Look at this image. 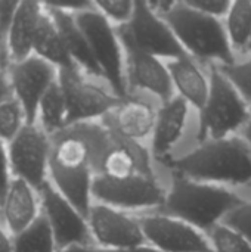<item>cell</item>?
Returning <instances> with one entry per match:
<instances>
[{"label": "cell", "mask_w": 251, "mask_h": 252, "mask_svg": "<svg viewBox=\"0 0 251 252\" xmlns=\"http://www.w3.org/2000/svg\"><path fill=\"white\" fill-rule=\"evenodd\" d=\"M58 80L67 102V127L102 121L121 102L102 80L89 77L77 66L59 69Z\"/></svg>", "instance_id": "cell-8"}, {"label": "cell", "mask_w": 251, "mask_h": 252, "mask_svg": "<svg viewBox=\"0 0 251 252\" xmlns=\"http://www.w3.org/2000/svg\"><path fill=\"white\" fill-rule=\"evenodd\" d=\"M186 3L194 9H197L198 12L222 21L228 15L232 4V1L228 0H186Z\"/></svg>", "instance_id": "cell-31"}, {"label": "cell", "mask_w": 251, "mask_h": 252, "mask_svg": "<svg viewBox=\"0 0 251 252\" xmlns=\"http://www.w3.org/2000/svg\"><path fill=\"white\" fill-rule=\"evenodd\" d=\"M126 58V81L129 94H143L158 103L175 96L170 74L164 61L151 56L121 38Z\"/></svg>", "instance_id": "cell-16"}, {"label": "cell", "mask_w": 251, "mask_h": 252, "mask_svg": "<svg viewBox=\"0 0 251 252\" xmlns=\"http://www.w3.org/2000/svg\"><path fill=\"white\" fill-rule=\"evenodd\" d=\"M9 65H10V61H9V55H7V44H6L4 37L0 32V68L7 71Z\"/></svg>", "instance_id": "cell-35"}, {"label": "cell", "mask_w": 251, "mask_h": 252, "mask_svg": "<svg viewBox=\"0 0 251 252\" xmlns=\"http://www.w3.org/2000/svg\"><path fill=\"white\" fill-rule=\"evenodd\" d=\"M7 75L13 97L22 106L27 123L36 124L40 100L49 87L58 81L59 69L47 61L31 55L21 62L10 63Z\"/></svg>", "instance_id": "cell-15"}, {"label": "cell", "mask_w": 251, "mask_h": 252, "mask_svg": "<svg viewBox=\"0 0 251 252\" xmlns=\"http://www.w3.org/2000/svg\"><path fill=\"white\" fill-rule=\"evenodd\" d=\"M37 124L52 137L67 127V102L59 80L55 81L40 100Z\"/></svg>", "instance_id": "cell-24"}, {"label": "cell", "mask_w": 251, "mask_h": 252, "mask_svg": "<svg viewBox=\"0 0 251 252\" xmlns=\"http://www.w3.org/2000/svg\"><path fill=\"white\" fill-rule=\"evenodd\" d=\"M166 176H180L204 183L251 190V149L237 134L195 143L158 165Z\"/></svg>", "instance_id": "cell-2"}, {"label": "cell", "mask_w": 251, "mask_h": 252, "mask_svg": "<svg viewBox=\"0 0 251 252\" xmlns=\"http://www.w3.org/2000/svg\"><path fill=\"white\" fill-rule=\"evenodd\" d=\"M160 103L143 94H129L120 105L102 120L118 137L148 146L157 120Z\"/></svg>", "instance_id": "cell-17"}, {"label": "cell", "mask_w": 251, "mask_h": 252, "mask_svg": "<svg viewBox=\"0 0 251 252\" xmlns=\"http://www.w3.org/2000/svg\"><path fill=\"white\" fill-rule=\"evenodd\" d=\"M27 124L25 112L15 97L0 103V140L10 143Z\"/></svg>", "instance_id": "cell-26"}, {"label": "cell", "mask_w": 251, "mask_h": 252, "mask_svg": "<svg viewBox=\"0 0 251 252\" xmlns=\"http://www.w3.org/2000/svg\"><path fill=\"white\" fill-rule=\"evenodd\" d=\"M225 31L229 44L238 58H246L249 55L251 41V1L237 0L232 1L228 15L223 19Z\"/></svg>", "instance_id": "cell-23"}, {"label": "cell", "mask_w": 251, "mask_h": 252, "mask_svg": "<svg viewBox=\"0 0 251 252\" xmlns=\"http://www.w3.org/2000/svg\"><path fill=\"white\" fill-rule=\"evenodd\" d=\"M98 252H160L158 250L152 248L148 244L139 245V247H132V248H123V250H98Z\"/></svg>", "instance_id": "cell-36"}, {"label": "cell", "mask_w": 251, "mask_h": 252, "mask_svg": "<svg viewBox=\"0 0 251 252\" xmlns=\"http://www.w3.org/2000/svg\"><path fill=\"white\" fill-rule=\"evenodd\" d=\"M138 217L146 244L160 252H212L206 233L173 216L149 211Z\"/></svg>", "instance_id": "cell-13"}, {"label": "cell", "mask_w": 251, "mask_h": 252, "mask_svg": "<svg viewBox=\"0 0 251 252\" xmlns=\"http://www.w3.org/2000/svg\"><path fill=\"white\" fill-rule=\"evenodd\" d=\"M10 97H13V93H12L7 71L0 68V103H3L4 100H7Z\"/></svg>", "instance_id": "cell-34"}, {"label": "cell", "mask_w": 251, "mask_h": 252, "mask_svg": "<svg viewBox=\"0 0 251 252\" xmlns=\"http://www.w3.org/2000/svg\"><path fill=\"white\" fill-rule=\"evenodd\" d=\"M195 118L197 111L176 94L160 103L155 127L148 143L157 165H161L194 143Z\"/></svg>", "instance_id": "cell-9"}, {"label": "cell", "mask_w": 251, "mask_h": 252, "mask_svg": "<svg viewBox=\"0 0 251 252\" xmlns=\"http://www.w3.org/2000/svg\"><path fill=\"white\" fill-rule=\"evenodd\" d=\"M58 252H98V248L93 245H72V247L59 250Z\"/></svg>", "instance_id": "cell-37"}, {"label": "cell", "mask_w": 251, "mask_h": 252, "mask_svg": "<svg viewBox=\"0 0 251 252\" xmlns=\"http://www.w3.org/2000/svg\"><path fill=\"white\" fill-rule=\"evenodd\" d=\"M38 193L41 199V214L50 226L58 251L72 245H93L86 216H83L49 180L38 189Z\"/></svg>", "instance_id": "cell-14"}, {"label": "cell", "mask_w": 251, "mask_h": 252, "mask_svg": "<svg viewBox=\"0 0 251 252\" xmlns=\"http://www.w3.org/2000/svg\"><path fill=\"white\" fill-rule=\"evenodd\" d=\"M52 137L36 123L27 124L7 143L12 177H19L40 189L49 180Z\"/></svg>", "instance_id": "cell-11"}, {"label": "cell", "mask_w": 251, "mask_h": 252, "mask_svg": "<svg viewBox=\"0 0 251 252\" xmlns=\"http://www.w3.org/2000/svg\"><path fill=\"white\" fill-rule=\"evenodd\" d=\"M13 252H58L53 233L43 214L30 227L13 236Z\"/></svg>", "instance_id": "cell-25"}, {"label": "cell", "mask_w": 251, "mask_h": 252, "mask_svg": "<svg viewBox=\"0 0 251 252\" xmlns=\"http://www.w3.org/2000/svg\"><path fill=\"white\" fill-rule=\"evenodd\" d=\"M209 75L210 93L204 106L197 111L192 145L209 139L237 136L250 117L251 106L223 75L220 68L210 66Z\"/></svg>", "instance_id": "cell-5"}, {"label": "cell", "mask_w": 251, "mask_h": 252, "mask_svg": "<svg viewBox=\"0 0 251 252\" xmlns=\"http://www.w3.org/2000/svg\"><path fill=\"white\" fill-rule=\"evenodd\" d=\"M0 216L13 236L24 232L41 216L38 189L19 177H12L0 202Z\"/></svg>", "instance_id": "cell-18"}, {"label": "cell", "mask_w": 251, "mask_h": 252, "mask_svg": "<svg viewBox=\"0 0 251 252\" xmlns=\"http://www.w3.org/2000/svg\"><path fill=\"white\" fill-rule=\"evenodd\" d=\"M33 55L47 61L58 69H67L75 66L68 55L61 31L44 3L36 30Z\"/></svg>", "instance_id": "cell-22"}, {"label": "cell", "mask_w": 251, "mask_h": 252, "mask_svg": "<svg viewBox=\"0 0 251 252\" xmlns=\"http://www.w3.org/2000/svg\"><path fill=\"white\" fill-rule=\"evenodd\" d=\"M247 56H251V41H250V47H249V55Z\"/></svg>", "instance_id": "cell-39"}, {"label": "cell", "mask_w": 251, "mask_h": 252, "mask_svg": "<svg viewBox=\"0 0 251 252\" xmlns=\"http://www.w3.org/2000/svg\"><path fill=\"white\" fill-rule=\"evenodd\" d=\"M240 136L246 140V143L250 146V149H251V109H250V117H249V120H247V123H246L244 128L241 130Z\"/></svg>", "instance_id": "cell-38"}, {"label": "cell", "mask_w": 251, "mask_h": 252, "mask_svg": "<svg viewBox=\"0 0 251 252\" xmlns=\"http://www.w3.org/2000/svg\"><path fill=\"white\" fill-rule=\"evenodd\" d=\"M44 4L61 31L65 47H67L68 55H70L71 61L74 62V65L77 68H80L89 77L104 81L101 69L92 55L87 38H86L84 32L81 31V28L78 27V24L75 22L74 15L64 10L56 3H44Z\"/></svg>", "instance_id": "cell-20"}, {"label": "cell", "mask_w": 251, "mask_h": 252, "mask_svg": "<svg viewBox=\"0 0 251 252\" xmlns=\"http://www.w3.org/2000/svg\"><path fill=\"white\" fill-rule=\"evenodd\" d=\"M212 252H251V244L238 232L220 223L207 233Z\"/></svg>", "instance_id": "cell-27"}, {"label": "cell", "mask_w": 251, "mask_h": 252, "mask_svg": "<svg viewBox=\"0 0 251 252\" xmlns=\"http://www.w3.org/2000/svg\"><path fill=\"white\" fill-rule=\"evenodd\" d=\"M10 180H12V171H10L7 145L3 140H0V202L9 188Z\"/></svg>", "instance_id": "cell-32"}, {"label": "cell", "mask_w": 251, "mask_h": 252, "mask_svg": "<svg viewBox=\"0 0 251 252\" xmlns=\"http://www.w3.org/2000/svg\"><path fill=\"white\" fill-rule=\"evenodd\" d=\"M74 18L87 38L105 84L120 99L127 97L124 47L117 27L95 7V3L90 9L75 13Z\"/></svg>", "instance_id": "cell-7"}, {"label": "cell", "mask_w": 251, "mask_h": 252, "mask_svg": "<svg viewBox=\"0 0 251 252\" xmlns=\"http://www.w3.org/2000/svg\"><path fill=\"white\" fill-rule=\"evenodd\" d=\"M95 7L117 28L130 22L135 12V1L130 0H96Z\"/></svg>", "instance_id": "cell-29"}, {"label": "cell", "mask_w": 251, "mask_h": 252, "mask_svg": "<svg viewBox=\"0 0 251 252\" xmlns=\"http://www.w3.org/2000/svg\"><path fill=\"white\" fill-rule=\"evenodd\" d=\"M223 224L238 232L251 244V195H247L246 199L225 217Z\"/></svg>", "instance_id": "cell-30"}, {"label": "cell", "mask_w": 251, "mask_h": 252, "mask_svg": "<svg viewBox=\"0 0 251 252\" xmlns=\"http://www.w3.org/2000/svg\"><path fill=\"white\" fill-rule=\"evenodd\" d=\"M220 71L251 106V56L238 58L234 63L220 66Z\"/></svg>", "instance_id": "cell-28"}, {"label": "cell", "mask_w": 251, "mask_h": 252, "mask_svg": "<svg viewBox=\"0 0 251 252\" xmlns=\"http://www.w3.org/2000/svg\"><path fill=\"white\" fill-rule=\"evenodd\" d=\"M86 219L98 250H123L146 244L138 214L93 202Z\"/></svg>", "instance_id": "cell-12"}, {"label": "cell", "mask_w": 251, "mask_h": 252, "mask_svg": "<svg viewBox=\"0 0 251 252\" xmlns=\"http://www.w3.org/2000/svg\"><path fill=\"white\" fill-rule=\"evenodd\" d=\"M249 195H251V190H250V192H249Z\"/></svg>", "instance_id": "cell-40"}, {"label": "cell", "mask_w": 251, "mask_h": 252, "mask_svg": "<svg viewBox=\"0 0 251 252\" xmlns=\"http://www.w3.org/2000/svg\"><path fill=\"white\" fill-rule=\"evenodd\" d=\"M0 252H13V235L0 216Z\"/></svg>", "instance_id": "cell-33"}, {"label": "cell", "mask_w": 251, "mask_h": 252, "mask_svg": "<svg viewBox=\"0 0 251 252\" xmlns=\"http://www.w3.org/2000/svg\"><path fill=\"white\" fill-rule=\"evenodd\" d=\"M167 192L166 174H133L114 179L98 174L92 183V199L126 213L143 214L161 208Z\"/></svg>", "instance_id": "cell-6"}, {"label": "cell", "mask_w": 251, "mask_h": 252, "mask_svg": "<svg viewBox=\"0 0 251 252\" xmlns=\"http://www.w3.org/2000/svg\"><path fill=\"white\" fill-rule=\"evenodd\" d=\"M175 94L186 100L195 111H200L210 93L209 68L203 66L189 55L166 62Z\"/></svg>", "instance_id": "cell-19"}, {"label": "cell", "mask_w": 251, "mask_h": 252, "mask_svg": "<svg viewBox=\"0 0 251 252\" xmlns=\"http://www.w3.org/2000/svg\"><path fill=\"white\" fill-rule=\"evenodd\" d=\"M237 189L204 183L180 176H167V192L160 210L203 233H209L246 199Z\"/></svg>", "instance_id": "cell-4"}, {"label": "cell", "mask_w": 251, "mask_h": 252, "mask_svg": "<svg viewBox=\"0 0 251 252\" xmlns=\"http://www.w3.org/2000/svg\"><path fill=\"white\" fill-rule=\"evenodd\" d=\"M43 3L22 0L13 13L7 32V55L10 63L21 62L33 55V44Z\"/></svg>", "instance_id": "cell-21"}, {"label": "cell", "mask_w": 251, "mask_h": 252, "mask_svg": "<svg viewBox=\"0 0 251 252\" xmlns=\"http://www.w3.org/2000/svg\"><path fill=\"white\" fill-rule=\"evenodd\" d=\"M117 30L121 38L164 62L186 55L170 25L149 6L148 1H135V12L130 22Z\"/></svg>", "instance_id": "cell-10"}, {"label": "cell", "mask_w": 251, "mask_h": 252, "mask_svg": "<svg viewBox=\"0 0 251 252\" xmlns=\"http://www.w3.org/2000/svg\"><path fill=\"white\" fill-rule=\"evenodd\" d=\"M115 137L102 121L68 126L52 136L49 182L83 216L93 204L92 183Z\"/></svg>", "instance_id": "cell-1"}, {"label": "cell", "mask_w": 251, "mask_h": 252, "mask_svg": "<svg viewBox=\"0 0 251 252\" xmlns=\"http://www.w3.org/2000/svg\"><path fill=\"white\" fill-rule=\"evenodd\" d=\"M170 25L180 46L203 66H228L237 61L222 19L204 15L183 1H148Z\"/></svg>", "instance_id": "cell-3"}]
</instances>
